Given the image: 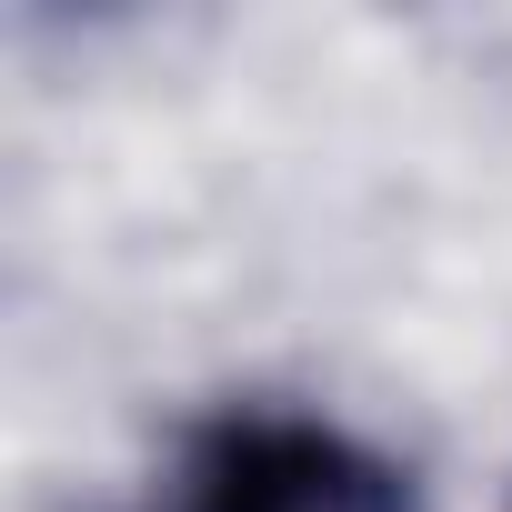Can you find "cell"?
<instances>
[{
  "mask_svg": "<svg viewBox=\"0 0 512 512\" xmlns=\"http://www.w3.org/2000/svg\"><path fill=\"white\" fill-rule=\"evenodd\" d=\"M141 512H422L412 472L322 412H221Z\"/></svg>",
  "mask_w": 512,
  "mask_h": 512,
  "instance_id": "cell-1",
  "label": "cell"
}]
</instances>
